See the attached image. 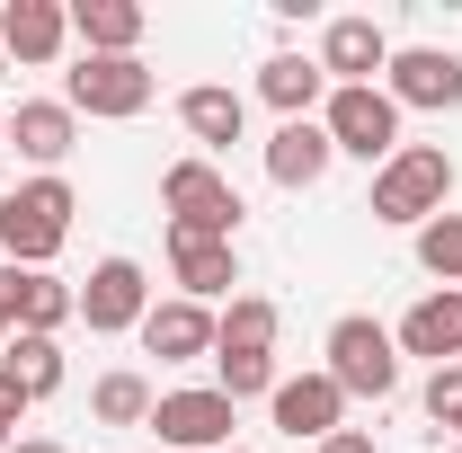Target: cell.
Here are the masks:
<instances>
[{
  "instance_id": "ffe728a7",
  "label": "cell",
  "mask_w": 462,
  "mask_h": 453,
  "mask_svg": "<svg viewBox=\"0 0 462 453\" xmlns=\"http://www.w3.org/2000/svg\"><path fill=\"white\" fill-rule=\"evenodd\" d=\"M258 98H267V107L285 116H320L329 107V71H320V54H267L258 62Z\"/></svg>"
},
{
  "instance_id": "7c38bea8",
  "label": "cell",
  "mask_w": 462,
  "mask_h": 453,
  "mask_svg": "<svg viewBox=\"0 0 462 453\" xmlns=\"http://www.w3.org/2000/svg\"><path fill=\"white\" fill-rule=\"evenodd\" d=\"M320 71H329V89H383L392 36H383L374 18H329V27H320Z\"/></svg>"
},
{
  "instance_id": "f546056e",
  "label": "cell",
  "mask_w": 462,
  "mask_h": 453,
  "mask_svg": "<svg viewBox=\"0 0 462 453\" xmlns=\"http://www.w3.org/2000/svg\"><path fill=\"white\" fill-rule=\"evenodd\" d=\"M18 338V320H9V284H0V347Z\"/></svg>"
},
{
  "instance_id": "30bf717a",
  "label": "cell",
  "mask_w": 462,
  "mask_h": 453,
  "mask_svg": "<svg viewBox=\"0 0 462 453\" xmlns=\"http://www.w3.org/2000/svg\"><path fill=\"white\" fill-rule=\"evenodd\" d=\"M267 418H276V436H293V445H320V436L346 427V392L329 374H285L267 392Z\"/></svg>"
},
{
  "instance_id": "4316f807",
  "label": "cell",
  "mask_w": 462,
  "mask_h": 453,
  "mask_svg": "<svg viewBox=\"0 0 462 453\" xmlns=\"http://www.w3.org/2000/svg\"><path fill=\"white\" fill-rule=\"evenodd\" d=\"M18 418H27V400H18V392H9V383H0V453L18 445Z\"/></svg>"
},
{
  "instance_id": "2e32d148",
  "label": "cell",
  "mask_w": 462,
  "mask_h": 453,
  "mask_svg": "<svg viewBox=\"0 0 462 453\" xmlns=\"http://www.w3.org/2000/svg\"><path fill=\"white\" fill-rule=\"evenodd\" d=\"M329 134H320V116H293V125H276L267 134V178L285 187V196H302V187H320L329 178Z\"/></svg>"
},
{
  "instance_id": "3957f363",
  "label": "cell",
  "mask_w": 462,
  "mask_h": 453,
  "mask_svg": "<svg viewBox=\"0 0 462 453\" xmlns=\"http://www.w3.org/2000/svg\"><path fill=\"white\" fill-rule=\"evenodd\" d=\"M161 214H170V231H196V240H240V187H231L205 152H187V161H170L161 170Z\"/></svg>"
},
{
  "instance_id": "ba28073f",
  "label": "cell",
  "mask_w": 462,
  "mask_h": 453,
  "mask_svg": "<svg viewBox=\"0 0 462 453\" xmlns=\"http://www.w3.org/2000/svg\"><path fill=\"white\" fill-rule=\"evenodd\" d=\"M231 409L214 383H196V392H161L152 400V427H161V453H223L231 445Z\"/></svg>"
},
{
  "instance_id": "484cf974",
  "label": "cell",
  "mask_w": 462,
  "mask_h": 453,
  "mask_svg": "<svg viewBox=\"0 0 462 453\" xmlns=\"http://www.w3.org/2000/svg\"><path fill=\"white\" fill-rule=\"evenodd\" d=\"M427 418L454 427V445H462V365H436L427 374Z\"/></svg>"
},
{
  "instance_id": "6da1fadb",
  "label": "cell",
  "mask_w": 462,
  "mask_h": 453,
  "mask_svg": "<svg viewBox=\"0 0 462 453\" xmlns=\"http://www.w3.org/2000/svg\"><path fill=\"white\" fill-rule=\"evenodd\" d=\"M365 214H374V223H401V231L454 214V152H436V143H401V152L374 170Z\"/></svg>"
},
{
  "instance_id": "603a6c76",
  "label": "cell",
  "mask_w": 462,
  "mask_h": 453,
  "mask_svg": "<svg viewBox=\"0 0 462 453\" xmlns=\"http://www.w3.org/2000/svg\"><path fill=\"white\" fill-rule=\"evenodd\" d=\"M0 383L27 400H54L62 392V338H9V356H0Z\"/></svg>"
},
{
  "instance_id": "7402d4cb",
  "label": "cell",
  "mask_w": 462,
  "mask_h": 453,
  "mask_svg": "<svg viewBox=\"0 0 462 453\" xmlns=\"http://www.w3.org/2000/svg\"><path fill=\"white\" fill-rule=\"evenodd\" d=\"M143 9L134 0H71V36H80V54H134L143 45Z\"/></svg>"
},
{
  "instance_id": "ac0fdd59",
  "label": "cell",
  "mask_w": 462,
  "mask_h": 453,
  "mask_svg": "<svg viewBox=\"0 0 462 453\" xmlns=\"http://www.w3.org/2000/svg\"><path fill=\"white\" fill-rule=\"evenodd\" d=\"M170 276L187 302H223L240 284V249L231 240H196V231H170Z\"/></svg>"
},
{
  "instance_id": "8992f818",
  "label": "cell",
  "mask_w": 462,
  "mask_h": 453,
  "mask_svg": "<svg viewBox=\"0 0 462 453\" xmlns=\"http://www.w3.org/2000/svg\"><path fill=\"white\" fill-rule=\"evenodd\" d=\"M320 134H329V152H338V161H365V170H383V161L401 152V107H392L383 89H329V107H320Z\"/></svg>"
},
{
  "instance_id": "d4e9b609",
  "label": "cell",
  "mask_w": 462,
  "mask_h": 453,
  "mask_svg": "<svg viewBox=\"0 0 462 453\" xmlns=\"http://www.w3.org/2000/svg\"><path fill=\"white\" fill-rule=\"evenodd\" d=\"M418 267L436 284H462V214H436V223H418Z\"/></svg>"
},
{
  "instance_id": "277c9868",
  "label": "cell",
  "mask_w": 462,
  "mask_h": 453,
  "mask_svg": "<svg viewBox=\"0 0 462 453\" xmlns=\"http://www.w3.org/2000/svg\"><path fill=\"white\" fill-rule=\"evenodd\" d=\"M320 356H329L320 374H329L346 400H392V392H401V347H392L383 320H365V311L329 320V347H320Z\"/></svg>"
},
{
  "instance_id": "d6986e66",
  "label": "cell",
  "mask_w": 462,
  "mask_h": 453,
  "mask_svg": "<svg viewBox=\"0 0 462 453\" xmlns=\"http://www.w3.org/2000/svg\"><path fill=\"white\" fill-rule=\"evenodd\" d=\"M71 45V9L62 0H9L0 9V54L9 62H54Z\"/></svg>"
},
{
  "instance_id": "5bb4252c",
  "label": "cell",
  "mask_w": 462,
  "mask_h": 453,
  "mask_svg": "<svg viewBox=\"0 0 462 453\" xmlns=\"http://www.w3.org/2000/svg\"><path fill=\"white\" fill-rule=\"evenodd\" d=\"M401 356H427V365H462V284H436V293H418L401 311V329H392Z\"/></svg>"
},
{
  "instance_id": "83f0119b",
  "label": "cell",
  "mask_w": 462,
  "mask_h": 453,
  "mask_svg": "<svg viewBox=\"0 0 462 453\" xmlns=\"http://www.w3.org/2000/svg\"><path fill=\"white\" fill-rule=\"evenodd\" d=\"M320 453H374V436L365 427H338V436H320Z\"/></svg>"
},
{
  "instance_id": "52a82bcc",
  "label": "cell",
  "mask_w": 462,
  "mask_h": 453,
  "mask_svg": "<svg viewBox=\"0 0 462 453\" xmlns=\"http://www.w3.org/2000/svg\"><path fill=\"white\" fill-rule=\"evenodd\" d=\"M383 98H392L401 116H409V107H427V116L462 107V54H445V45H392Z\"/></svg>"
},
{
  "instance_id": "e575fe53",
  "label": "cell",
  "mask_w": 462,
  "mask_h": 453,
  "mask_svg": "<svg viewBox=\"0 0 462 453\" xmlns=\"http://www.w3.org/2000/svg\"><path fill=\"white\" fill-rule=\"evenodd\" d=\"M454 453H462V445H454Z\"/></svg>"
},
{
  "instance_id": "5b68a950",
  "label": "cell",
  "mask_w": 462,
  "mask_h": 453,
  "mask_svg": "<svg viewBox=\"0 0 462 453\" xmlns=\"http://www.w3.org/2000/svg\"><path fill=\"white\" fill-rule=\"evenodd\" d=\"M152 62L143 54H80L71 71H62V107L71 116H107V125H125V116L152 107Z\"/></svg>"
},
{
  "instance_id": "f1b7e54d",
  "label": "cell",
  "mask_w": 462,
  "mask_h": 453,
  "mask_svg": "<svg viewBox=\"0 0 462 453\" xmlns=\"http://www.w3.org/2000/svg\"><path fill=\"white\" fill-rule=\"evenodd\" d=\"M9 453H71V445H54V436H18Z\"/></svg>"
},
{
  "instance_id": "9c48e42d",
  "label": "cell",
  "mask_w": 462,
  "mask_h": 453,
  "mask_svg": "<svg viewBox=\"0 0 462 453\" xmlns=\"http://www.w3.org/2000/svg\"><path fill=\"white\" fill-rule=\"evenodd\" d=\"M143 311H152V276H143V258H98L89 284H80V320H89V338H125V329H143Z\"/></svg>"
},
{
  "instance_id": "4dcf8cb0",
  "label": "cell",
  "mask_w": 462,
  "mask_h": 453,
  "mask_svg": "<svg viewBox=\"0 0 462 453\" xmlns=\"http://www.w3.org/2000/svg\"><path fill=\"white\" fill-rule=\"evenodd\" d=\"M0 152H9V107H0Z\"/></svg>"
},
{
  "instance_id": "44dd1931",
  "label": "cell",
  "mask_w": 462,
  "mask_h": 453,
  "mask_svg": "<svg viewBox=\"0 0 462 453\" xmlns=\"http://www.w3.org/2000/svg\"><path fill=\"white\" fill-rule=\"evenodd\" d=\"M285 311L267 293H231V311H214V356H276Z\"/></svg>"
},
{
  "instance_id": "1f68e13d",
  "label": "cell",
  "mask_w": 462,
  "mask_h": 453,
  "mask_svg": "<svg viewBox=\"0 0 462 453\" xmlns=\"http://www.w3.org/2000/svg\"><path fill=\"white\" fill-rule=\"evenodd\" d=\"M223 453H249V445H223Z\"/></svg>"
},
{
  "instance_id": "e0dca14e",
  "label": "cell",
  "mask_w": 462,
  "mask_h": 453,
  "mask_svg": "<svg viewBox=\"0 0 462 453\" xmlns=\"http://www.w3.org/2000/svg\"><path fill=\"white\" fill-rule=\"evenodd\" d=\"M134 338L152 347L161 365H196V356H214V311L178 293V302H152V311H143V329H134Z\"/></svg>"
},
{
  "instance_id": "d6a6232c",
  "label": "cell",
  "mask_w": 462,
  "mask_h": 453,
  "mask_svg": "<svg viewBox=\"0 0 462 453\" xmlns=\"http://www.w3.org/2000/svg\"><path fill=\"white\" fill-rule=\"evenodd\" d=\"M0 71H9V54H0Z\"/></svg>"
},
{
  "instance_id": "7a4b0ae2",
  "label": "cell",
  "mask_w": 462,
  "mask_h": 453,
  "mask_svg": "<svg viewBox=\"0 0 462 453\" xmlns=\"http://www.w3.org/2000/svg\"><path fill=\"white\" fill-rule=\"evenodd\" d=\"M71 214H80L71 178H27V187H9V196H0V249H9V267H54L62 240H71Z\"/></svg>"
},
{
  "instance_id": "cb8c5ba5",
  "label": "cell",
  "mask_w": 462,
  "mask_h": 453,
  "mask_svg": "<svg viewBox=\"0 0 462 453\" xmlns=\"http://www.w3.org/2000/svg\"><path fill=\"white\" fill-rule=\"evenodd\" d=\"M152 400H161V392H152L134 365H116V374L89 383V418H98V427H152Z\"/></svg>"
},
{
  "instance_id": "4fadbf2b",
  "label": "cell",
  "mask_w": 462,
  "mask_h": 453,
  "mask_svg": "<svg viewBox=\"0 0 462 453\" xmlns=\"http://www.w3.org/2000/svg\"><path fill=\"white\" fill-rule=\"evenodd\" d=\"M9 152L36 161V178H62V161L80 152V116L62 107V98H18L9 107Z\"/></svg>"
},
{
  "instance_id": "8fae6325",
  "label": "cell",
  "mask_w": 462,
  "mask_h": 453,
  "mask_svg": "<svg viewBox=\"0 0 462 453\" xmlns=\"http://www.w3.org/2000/svg\"><path fill=\"white\" fill-rule=\"evenodd\" d=\"M0 284H9L18 338H62V329L80 320V284H62L54 267H0Z\"/></svg>"
},
{
  "instance_id": "9a60e30c",
  "label": "cell",
  "mask_w": 462,
  "mask_h": 453,
  "mask_svg": "<svg viewBox=\"0 0 462 453\" xmlns=\"http://www.w3.org/2000/svg\"><path fill=\"white\" fill-rule=\"evenodd\" d=\"M178 125H187V143L214 161V152H231V143L249 134V98L223 89V80H196V89H178Z\"/></svg>"
},
{
  "instance_id": "836d02e7",
  "label": "cell",
  "mask_w": 462,
  "mask_h": 453,
  "mask_svg": "<svg viewBox=\"0 0 462 453\" xmlns=\"http://www.w3.org/2000/svg\"><path fill=\"white\" fill-rule=\"evenodd\" d=\"M152 453H161V445H152Z\"/></svg>"
}]
</instances>
